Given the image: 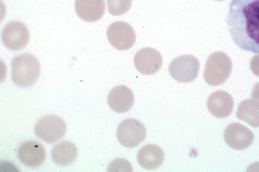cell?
Masks as SVG:
<instances>
[{"instance_id":"obj_11","label":"cell","mask_w":259,"mask_h":172,"mask_svg":"<svg viewBox=\"0 0 259 172\" xmlns=\"http://www.w3.org/2000/svg\"><path fill=\"white\" fill-rule=\"evenodd\" d=\"M18 156L24 165L29 167H36L45 162L47 153L40 143L28 141L20 146L18 150Z\"/></svg>"},{"instance_id":"obj_21","label":"cell","mask_w":259,"mask_h":172,"mask_svg":"<svg viewBox=\"0 0 259 172\" xmlns=\"http://www.w3.org/2000/svg\"><path fill=\"white\" fill-rule=\"evenodd\" d=\"M251 98L259 103V82L253 87Z\"/></svg>"},{"instance_id":"obj_3","label":"cell","mask_w":259,"mask_h":172,"mask_svg":"<svg viewBox=\"0 0 259 172\" xmlns=\"http://www.w3.org/2000/svg\"><path fill=\"white\" fill-rule=\"evenodd\" d=\"M233 70V62L230 56L222 51L212 53L208 58L204 78L212 86L224 84L230 77Z\"/></svg>"},{"instance_id":"obj_14","label":"cell","mask_w":259,"mask_h":172,"mask_svg":"<svg viewBox=\"0 0 259 172\" xmlns=\"http://www.w3.org/2000/svg\"><path fill=\"white\" fill-rule=\"evenodd\" d=\"M76 12L82 20L94 22L100 20L106 11L105 0H76Z\"/></svg>"},{"instance_id":"obj_9","label":"cell","mask_w":259,"mask_h":172,"mask_svg":"<svg viewBox=\"0 0 259 172\" xmlns=\"http://www.w3.org/2000/svg\"><path fill=\"white\" fill-rule=\"evenodd\" d=\"M224 140L229 146L237 150L248 148L252 143L253 133L245 126L237 123L227 127L224 133Z\"/></svg>"},{"instance_id":"obj_5","label":"cell","mask_w":259,"mask_h":172,"mask_svg":"<svg viewBox=\"0 0 259 172\" xmlns=\"http://www.w3.org/2000/svg\"><path fill=\"white\" fill-rule=\"evenodd\" d=\"M147 130L144 125L135 119L122 121L117 130V139L121 145L128 148L138 146L146 139Z\"/></svg>"},{"instance_id":"obj_6","label":"cell","mask_w":259,"mask_h":172,"mask_svg":"<svg viewBox=\"0 0 259 172\" xmlns=\"http://www.w3.org/2000/svg\"><path fill=\"white\" fill-rule=\"evenodd\" d=\"M67 126L61 118L48 115L41 118L37 123L35 132L39 139L48 143H54L66 134Z\"/></svg>"},{"instance_id":"obj_7","label":"cell","mask_w":259,"mask_h":172,"mask_svg":"<svg viewBox=\"0 0 259 172\" xmlns=\"http://www.w3.org/2000/svg\"><path fill=\"white\" fill-rule=\"evenodd\" d=\"M109 42L115 48L127 50L132 48L136 42V33L132 25L123 21L111 24L107 30Z\"/></svg>"},{"instance_id":"obj_18","label":"cell","mask_w":259,"mask_h":172,"mask_svg":"<svg viewBox=\"0 0 259 172\" xmlns=\"http://www.w3.org/2000/svg\"><path fill=\"white\" fill-rule=\"evenodd\" d=\"M107 2L109 12L114 16L126 14L133 5V0H107Z\"/></svg>"},{"instance_id":"obj_10","label":"cell","mask_w":259,"mask_h":172,"mask_svg":"<svg viewBox=\"0 0 259 172\" xmlns=\"http://www.w3.org/2000/svg\"><path fill=\"white\" fill-rule=\"evenodd\" d=\"M134 63L137 70L145 75L157 73L163 65V58L156 49L146 47L139 50L135 55Z\"/></svg>"},{"instance_id":"obj_2","label":"cell","mask_w":259,"mask_h":172,"mask_svg":"<svg viewBox=\"0 0 259 172\" xmlns=\"http://www.w3.org/2000/svg\"><path fill=\"white\" fill-rule=\"evenodd\" d=\"M12 80L18 87L27 88L38 80L41 71L39 61L33 55L25 53L15 57L12 62Z\"/></svg>"},{"instance_id":"obj_16","label":"cell","mask_w":259,"mask_h":172,"mask_svg":"<svg viewBox=\"0 0 259 172\" xmlns=\"http://www.w3.org/2000/svg\"><path fill=\"white\" fill-rule=\"evenodd\" d=\"M78 151L76 146L70 141H62L52 149L51 156L53 161L59 165H68L77 158Z\"/></svg>"},{"instance_id":"obj_4","label":"cell","mask_w":259,"mask_h":172,"mask_svg":"<svg viewBox=\"0 0 259 172\" xmlns=\"http://www.w3.org/2000/svg\"><path fill=\"white\" fill-rule=\"evenodd\" d=\"M200 66V61L197 57L193 55H183L171 62L169 66V72L176 81L188 83L197 78Z\"/></svg>"},{"instance_id":"obj_1","label":"cell","mask_w":259,"mask_h":172,"mask_svg":"<svg viewBox=\"0 0 259 172\" xmlns=\"http://www.w3.org/2000/svg\"><path fill=\"white\" fill-rule=\"evenodd\" d=\"M226 22L235 44L259 54V0H232Z\"/></svg>"},{"instance_id":"obj_22","label":"cell","mask_w":259,"mask_h":172,"mask_svg":"<svg viewBox=\"0 0 259 172\" xmlns=\"http://www.w3.org/2000/svg\"><path fill=\"white\" fill-rule=\"evenodd\" d=\"M216 1H218V2H223V1H225V0H216Z\"/></svg>"},{"instance_id":"obj_19","label":"cell","mask_w":259,"mask_h":172,"mask_svg":"<svg viewBox=\"0 0 259 172\" xmlns=\"http://www.w3.org/2000/svg\"><path fill=\"white\" fill-rule=\"evenodd\" d=\"M115 170L133 171V166L131 163L125 159H116L112 162L108 167V171Z\"/></svg>"},{"instance_id":"obj_8","label":"cell","mask_w":259,"mask_h":172,"mask_svg":"<svg viewBox=\"0 0 259 172\" xmlns=\"http://www.w3.org/2000/svg\"><path fill=\"white\" fill-rule=\"evenodd\" d=\"M5 46L11 50L17 51L24 48L28 44L30 34L26 25L19 21L8 24L2 34Z\"/></svg>"},{"instance_id":"obj_17","label":"cell","mask_w":259,"mask_h":172,"mask_svg":"<svg viewBox=\"0 0 259 172\" xmlns=\"http://www.w3.org/2000/svg\"><path fill=\"white\" fill-rule=\"evenodd\" d=\"M237 117L254 128L259 127V103L251 98L241 102Z\"/></svg>"},{"instance_id":"obj_15","label":"cell","mask_w":259,"mask_h":172,"mask_svg":"<svg viewBox=\"0 0 259 172\" xmlns=\"http://www.w3.org/2000/svg\"><path fill=\"white\" fill-rule=\"evenodd\" d=\"M137 159L143 168L153 170L163 164L165 154L163 150L158 146L149 144L145 146L139 151Z\"/></svg>"},{"instance_id":"obj_20","label":"cell","mask_w":259,"mask_h":172,"mask_svg":"<svg viewBox=\"0 0 259 172\" xmlns=\"http://www.w3.org/2000/svg\"><path fill=\"white\" fill-rule=\"evenodd\" d=\"M250 67L252 73L259 77V54L254 56L250 61Z\"/></svg>"},{"instance_id":"obj_12","label":"cell","mask_w":259,"mask_h":172,"mask_svg":"<svg viewBox=\"0 0 259 172\" xmlns=\"http://www.w3.org/2000/svg\"><path fill=\"white\" fill-rule=\"evenodd\" d=\"M207 107L214 117L219 119L228 118L234 110V100L228 92L217 91L212 93L208 98Z\"/></svg>"},{"instance_id":"obj_13","label":"cell","mask_w":259,"mask_h":172,"mask_svg":"<svg viewBox=\"0 0 259 172\" xmlns=\"http://www.w3.org/2000/svg\"><path fill=\"white\" fill-rule=\"evenodd\" d=\"M135 99V95L131 88L120 85L113 88L110 92L108 97V103L113 111L122 113L132 108Z\"/></svg>"}]
</instances>
